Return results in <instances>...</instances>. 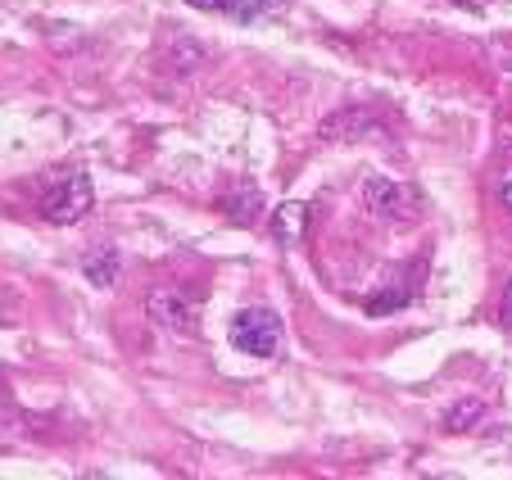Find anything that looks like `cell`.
I'll return each mask as SVG.
<instances>
[{"label": "cell", "instance_id": "6da1fadb", "mask_svg": "<svg viewBox=\"0 0 512 480\" xmlns=\"http://www.w3.org/2000/svg\"><path fill=\"white\" fill-rule=\"evenodd\" d=\"M232 349L250 358H277L281 354V317L272 308H241L232 317Z\"/></svg>", "mask_w": 512, "mask_h": 480}, {"label": "cell", "instance_id": "7a4b0ae2", "mask_svg": "<svg viewBox=\"0 0 512 480\" xmlns=\"http://www.w3.org/2000/svg\"><path fill=\"white\" fill-rule=\"evenodd\" d=\"M91 209H96V186H91L87 173H68L64 182H55L41 195V218L55 222V227H73Z\"/></svg>", "mask_w": 512, "mask_h": 480}, {"label": "cell", "instance_id": "3957f363", "mask_svg": "<svg viewBox=\"0 0 512 480\" xmlns=\"http://www.w3.org/2000/svg\"><path fill=\"white\" fill-rule=\"evenodd\" d=\"M363 204L386 222H408L417 213V195L408 191V186L390 182V177H368V182H363Z\"/></svg>", "mask_w": 512, "mask_h": 480}, {"label": "cell", "instance_id": "277c9868", "mask_svg": "<svg viewBox=\"0 0 512 480\" xmlns=\"http://www.w3.org/2000/svg\"><path fill=\"white\" fill-rule=\"evenodd\" d=\"M145 313H150V322H155L159 331H168V336H195V313L191 304H186L182 295H173V290H155V295L145 299Z\"/></svg>", "mask_w": 512, "mask_h": 480}, {"label": "cell", "instance_id": "5b68a950", "mask_svg": "<svg viewBox=\"0 0 512 480\" xmlns=\"http://www.w3.org/2000/svg\"><path fill=\"white\" fill-rule=\"evenodd\" d=\"M322 141H368V136H386V127L372 118V109H336V114L322 118L318 127Z\"/></svg>", "mask_w": 512, "mask_h": 480}, {"label": "cell", "instance_id": "8992f818", "mask_svg": "<svg viewBox=\"0 0 512 480\" xmlns=\"http://www.w3.org/2000/svg\"><path fill=\"white\" fill-rule=\"evenodd\" d=\"M304 231H309V204L304 200H286L272 209V240H277V245H286V250L300 245Z\"/></svg>", "mask_w": 512, "mask_h": 480}, {"label": "cell", "instance_id": "52a82bcc", "mask_svg": "<svg viewBox=\"0 0 512 480\" xmlns=\"http://www.w3.org/2000/svg\"><path fill=\"white\" fill-rule=\"evenodd\" d=\"M118 268H123V263H118V250H114V245H96V250L82 254V277H87L96 290H109V286H114V281H118Z\"/></svg>", "mask_w": 512, "mask_h": 480}, {"label": "cell", "instance_id": "ba28073f", "mask_svg": "<svg viewBox=\"0 0 512 480\" xmlns=\"http://www.w3.org/2000/svg\"><path fill=\"white\" fill-rule=\"evenodd\" d=\"M223 213H227V222H236V227H254V222L263 218V195L254 191V186H241V191L223 195Z\"/></svg>", "mask_w": 512, "mask_h": 480}, {"label": "cell", "instance_id": "9c48e42d", "mask_svg": "<svg viewBox=\"0 0 512 480\" xmlns=\"http://www.w3.org/2000/svg\"><path fill=\"white\" fill-rule=\"evenodd\" d=\"M485 413H490V404H485V399H458V404L445 408V431H454V435L472 431V426L485 422Z\"/></svg>", "mask_w": 512, "mask_h": 480}, {"label": "cell", "instance_id": "30bf717a", "mask_svg": "<svg viewBox=\"0 0 512 480\" xmlns=\"http://www.w3.org/2000/svg\"><path fill=\"white\" fill-rule=\"evenodd\" d=\"M236 23H263V19H281L286 14V0H232L227 5Z\"/></svg>", "mask_w": 512, "mask_h": 480}, {"label": "cell", "instance_id": "8fae6325", "mask_svg": "<svg viewBox=\"0 0 512 480\" xmlns=\"http://www.w3.org/2000/svg\"><path fill=\"white\" fill-rule=\"evenodd\" d=\"M168 64H173L177 73H200V68L209 64V50H204L200 41H191V37H173V50H168Z\"/></svg>", "mask_w": 512, "mask_h": 480}, {"label": "cell", "instance_id": "7c38bea8", "mask_svg": "<svg viewBox=\"0 0 512 480\" xmlns=\"http://www.w3.org/2000/svg\"><path fill=\"white\" fill-rule=\"evenodd\" d=\"M408 304V286H395V290H381V295H372L368 299V313L372 317H386V313H395V308H404Z\"/></svg>", "mask_w": 512, "mask_h": 480}, {"label": "cell", "instance_id": "4fadbf2b", "mask_svg": "<svg viewBox=\"0 0 512 480\" xmlns=\"http://www.w3.org/2000/svg\"><path fill=\"white\" fill-rule=\"evenodd\" d=\"M499 327L512 331V277H508V286H503V299H499Z\"/></svg>", "mask_w": 512, "mask_h": 480}, {"label": "cell", "instance_id": "5bb4252c", "mask_svg": "<svg viewBox=\"0 0 512 480\" xmlns=\"http://www.w3.org/2000/svg\"><path fill=\"white\" fill-rule=\"evenodd\" d=\"M186 5H191V10H209V14H227L232 0H186Z\"/></svg>", "mask_w": 512, "mask_h": 480}, {"label": "cell", "instance_id": "9a60e30c", "mask_svg": "<svg viewBox=\"0 0 512 480\" xmlns=\"http://www.w3.org/2000/svg\"><path fill=\"white\" fill-rule=\"evenodd\" d=\"M499 204L512 213V182H503V186H499Z\"/></svg>", "mask_w": 512, "mask_h": 480}, {"label": "cell", "instance_id": "2e32d148", "mask_svg": "<svg viewBox=\"0 0 512 480\" xmlns=\"http://www.w3.org/2000/svg\"><path fill=\"white\" fill-rule=\"evenodd\" d=\"M0 327H10V313H5V308H0Z\"/></svg>", "mask_w": 512, "mask_h": 480}, {"label": "cell", "instance_id": "e0dca14e", "mask_svg": "<svg viewBox=\"0 0 512 480\" xmlns=\"http://www.w3.org/2000/svg\"><path fill=\"white\" fill-rule=\"evenodd\" d=\"M508 154H512V145H508Z\"/></svg>", "mask_w": 512, "mask_h": 480}]
</instances>
